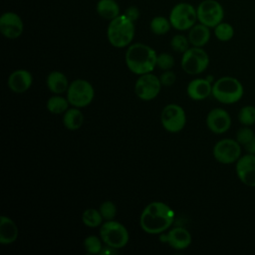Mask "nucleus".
Instances as JSON below:
<instances>
[{"label":"nucleus","instance_id":"dca6fc26","mask_svg":"<svg viewBox=\"0 0 255 255\" xmlns=\"http://www.w3.org/2000/svg\"><path fill=\"white\" fill-rule=\"evenodd\" d=\"M32 74L24 69H19L12 72L7 81L9 89L17 94H21L28 91L32 86Z\"/></svg>","mask_w":255,"mask_h":255},{"label":"nucleus","instance_id":"c756f323","mask_svg":"<svg viewBox=\"0 0 255 255\" xmlns=\"http://www.w3.org/2000/svg\"><path fill=\"white\" fill-rule=\"evenodd\" d=\"M189 44L190 43H189L188 38L181 34H177V35L173 36L170 41V47L172 48V50L177 53H182V54L186 50L189 49Z\"/></svg>","mask_w":255,"mask_h":255},{"label":"nucleus","instance_id":"c85d7f7f","mask_svg":"<svg viewBox=\"0 0 255 255\" xmlns=\"http://www.w3.org/2000/svg\"><path fill=\"white\" fill-rule=\"evenodd\" d=\"M102 242L103 240L99 237L95 235H90L84 240V247L86 251L90 254H100L103 249Z\"/></svg>","mask_w":255,"mask_h":255},{"label":"nucleus","instance_id":"7c9ffc66","mask_svg":"<svg viewBox=\"0 0 255 255\" xmlns=\"http://www.w3.org/2000/svg\"><path fill=\"white\" fill-rule=\"evenodd\" d=\"M100 212L105 220H113L117 214V207L114 202L107 200L100 205Z\"/></svg>","mask_w":255,"mask_h":255},{"label":"nucleus","instance_id":"cd10ccee","mask_svg":"<svg viewBox=\"0 0 255 255\" xmlns=\"http://www.w3.org/2000/svg\"><path fill=\"white\" fill-rule=\"evenodd\" d=\"M238 120L243 126H252L255 124V107L245 106L241 108L238 114Z\"/></svg>","mask_w":255,"mask_h":255},{"label":"nucleus","instance_id":"72a5a7b5","mask_svg":"<svg viewBox=\"0 0 255 255\" xmlns=\"http://www.w3.org/2000/svg\"><path fill=\"white\" fill-rule=\"evenodd\" d=\"M159 80H160L161 85H163V86H165V87H169V86H172V85L175 83L176 76H175V74H174L172 71L167 70V71L163 72V73L160 75Z\"/></svg>","mask_w":255,"mask_h":255},{"label":"nucleus","instance_id":"5701e85b","mask_svg":"<svg viewBox=\"0 0 255 255\" xmlns=\"http://www.w3.org/2000/svg\"><path fill=\"white\" fill-rule=\"evenodd\" d=\"M84 123V116L79 108L68 109L63 116V124L70 130L79 129Z\"/></svg>","mask_w":255,"mask_h":255},{"label":"nucleus","instance_id":"b1692460","mask_svg":"<svg viewBox=\"0 0 255 255\" xmlns=\"http://www.w3.org/2000/svg\"><path fill=\"white\" fill-rule=\"evenodd\" d=\"M70 103L68 99L61 96H53L47 101V109L51 114L59 115L63 114L68 110Z\"/></svg>","mask_w":255,"mask_h":255},{"label":"nucleus","instance_id":"f03ea898","mask_svg":"<svg viewBox=\"0 0 255 255\" xmlns=\"http://www.w3.org/2000/svg\"><path fill=\"white\" fill-rule=\"evenodd\" d=\"M157 55L155 51L142 43L129 45L125 56L128 70L135 75L151 73L156 67Z\"/></svg>","mask_w":255,"mask_h":255},{"label":"nucleus","instance_id":"39448f33","mask_svg":"<svg viewBox=\"0 0 255 255\" xmlns=\"http://www.w3.org/2000/svg\"><path fill=\"white\" fill-rule=\"evenodd\" d=\"M100 236L106 245L115 249L125 247L129 239L128 229L122 223L115 220H107L102 224Z\"/></svg>","mask_w":255,"mask_h":255},{"label":"nucleus","instance_id":"bb28decb","mask_svg":"<svg viewBox=\"0 0 255 255\" xmlns=\"http://www.w3.org/2000/svg\"><path fill=\"white\" fill-rule=\"evenodd\" d=\"M214 35L221 42H227L234 36V28L226 22H221L214 27Z\"/></svg>","mask_w":255,"mask_h":255},{"label":"nucleus","instance_id":"f3484780","mask_svg":"<svg viewBox=\"0 0 255 255\" xmlns=\"http://www.w3.org/2000/svg\"><path fill=\"white\" fill-rule=\"evenodd\" d=\"M186 93L194 101H202L212 95V85L207 79H194L187 85Z\"/></svg>","mask_w":255,"mask_h":255},{"label":"nucleus","instance_id":"473e14b6","mask_svg":"<svg viewBox=\"0 0 255 255\" xmlns=\"http://www.w3.org/2000/svg\"><path fill=\"white\" fill-rule=\"evenodd\" d=\"M174 66V58L168 53H161L157 55L156 59V67L160 70L167 71L170 70Z\"/></svg>","mask_w":255,"mask_h":255},{"label":"nucleus","instance_id":"423d86ee","mask_svg":"<svg viewBox=\"0 0 255 255\" xmlns=\"http://www.w3.org/2000/svg\"><path fill=\"white\" fill-rule=\"evenodd\" d=\"M95 90L91 83L83 79L73 81L67 90V99L73 107L85 108L94 100Z\"/></svg>","mask_w":255,"mask_h":255},{"label":"nucleus","instance_id":"9b49d317","mask_svg":"<svg viewBox=\"0 0 255 255\" xmlns=\"http://www.w3.org/2000/svg\"><path fill=\"white\" fill-rule=\"evenodd\" d=\"M213 156L218 162L223 164L236 162L241 156V145L232 138L220 139L213 147Z\"/></svg>","mask_w":255,"mask_h":255},{"label":"nucleus","instance_id":"6ab92c4d","mask_svg":"<svg viewBox=\"0 0 255 255\" xmlns=\"http://www.w3.org/2000/svg\"><path fill=\"white\" fill-rule=\"evenodd\" d=\"M18 238V227L9 217L2 215L0 217V243L8 245L15 242Z\"/></svg>","mask_w":255,"mask_h":255},{"label":"nucleus","instance_id":"f257e3e1","mask_svg":"<svg viewBox=\"0 0 255 255\" xmlns=\"http://www.w3.org/2000/svg\"><path fill=\"white\" fill-rule=\"evenodd\" d=\"M174 211L165 203L153 201L147 204L139 217L140 228L148 234H159L170 227Z\"/></svg>","mask_w":255,"mask_h":255},{"label":"nucleus","instance_id":"9d476101","mask_svg":"<svg viewBox=\"0 0 255 255\" xmlns=\"http://www.w3.org/2000/svg\"><path fill=\"white\" fill-rule=\"evenodd\" d=\"M160 121L165 130L169 132H178L186 124L185 112L180 106L169 104L162 109Z\"/></svg>","mask_w":255,"mask_h":255},{"label":"nucleus","instance_id":"f8f14e48","mask_svg":"<svg viewBox=\"0 0 255 255\" xmlns=\"http://www.w3.org/2000/svg\"><path fill=\"white\" fill-rule=\"evenodd\" d=\"M161 89L159 78L151 73L140 75L134 85L135 95L142 101H151L155 99Z\"/></svg>","mask_w":255,"mask_h":255},{"label":"nucleus","instance_id":"a211bd4d","mask_svg":"<svg viewBox=\"0 0 255 255\" xmlns=\"http://www.w3.org/2000/svg\"><path fill=\"white\" fill-rule=\"evenodd\" d=\"M166 242L175 250H183L190 245L191 235L187 229L183 227H175L167 233Z\"/></svg>","mask_w":255,"mask_h":255},{"label":"nucleus","instance_id":"7ed1b4c3","mask_svg":"<svg viewBox=\"0 0 255 255\" xmlns=\"http://www.w3.org/2000/svg\"><path fill=\"white\" fill-rule=\"evenodd\" d=\"M134 32V22L125 14H121L110 21L107 37L110 44L115 48H125L133 40Z\"/></svg>","mask_w":255,"mask_h":255},{"label":"nucleus","instance_id":"4be33fe9","mask_svg":"<svg viewBox=\"0 0 255 255\" xmlns=\"http://www.w3.org/2000/svg\"><path fill=\"white\" fill-rule=\"evenodd\" d=\"M96 10L103 19L110 21L121 15V8L116 0H99Z\"/></svg>","mask_w":255,"mask_h":255},{"label":"nucleus","instance_id":"c9c22d12","mask_svg":"<svg viewBox=\"0 0 255 255\" xmlns=\"http://www.w3.org/2000/svg\"><path fill=\"white\" fill-rule=\"evenodd\" d=\"M244 148L247 151V153L255 154V136L244 146Z\"/></svg>","mask_w":255,"mask_h":255},{"label":"nucleus","instance_id":"f704fd0d","mask_svg":"<svg viewBox=\"0 0 255 255\" xmlns=\"http://www.w3.org/2000/svg\"><path fill=\"white\" fill-rule=\"evenodd\" d=\"M124 14L128 18H129L131 21H133V22H135L139 18V10H138V8L136 6H129V7H128L125 10Z\"/></svg>","mask_w":255,"mask_h":255},{"label":"nucleus","instance_id":"393cba45","mask_svg":"<svg viewBox=\"0 0 255 255\" xmlns=\"http://www.w3.org/2000/svg\"><path fill=\"white\" fill-rule=\"evenodd\" d=\"M103 216L100 210L95 208H88L82 214V221L83 223L91 228L98 227L103 224Z\"/></svg>","mask_w":255,"mask_h":255},{"label":"nucleus","instance_id":"4468645a","mask_svg":"<svg viewBox=\"0 0 255 255\" xmlns=\"http://www.w3.org/2000/svg\"><path fill=\"white\" fill-rule=\"evenodd\" d=\"M235 171L240 181L250 187H255V154L246 153L236 161Z\"/></svg>","mask_w":255,"mask_h":255},{"label":"nucleus","instance_id":"20e7f679","mask_svg":"<svg viewBox=\"0 0 255 255\" xmlns=\"http://www.w3.org/2000/svg\"><path fill=\"white\" fill-rule=\"evenodd\" d=\"M243 94L242 84L233 77H222L212 85V96L222 104H234L243 97Z\"/></svg>","mask_w":255,"mask_h":255},{"label":"nucleus","instance_id":"6e6552de","mask_svg":"<svg viewBox=\"0 0 255 255\" xmlns=\"http://www.w3.org/2000/svg\"><path fill=\"white\" fill-rule=\"evenodd\" d=\"M208 65V54L200 47L189 48L181 58V68L188 75L200 74L207 69Z\"/></svg>","mask_w":255,"mask_h":255},{"label":"nucleus","instance_id":"a878e982","mask_svg":"<svg viewBox=\"0 0 255 255\" xmlns=\"http://www.w3.org/2000/svg\"><path fill=\"white\" fill-rule=\"evenodd\" d=\"M149 28L153 34L160 36L166 34L170 30L171 24L169 19L163 16H156L151 19L149 23Z\"/></svg>","mask_w":255,"mask_h":255},{"label":"nucleus","instance_id":"2f4dec72","mask_svg":"<svg viewBox=\"0 0 255 255\" xmlns=\"http://www.w3.org/2000/svg\"><path fill=\"white\" fill-rule=\"evenodd\" d=\"M254 136H255L254 131L247 126H244V128H241L238 129L236 133V140L240 143L241 146L244 147Z\"/></svg>","mask_w":255,"mask_h":255},{"label":"nucleus","instance_id":"0eeeda50","mask_svg":"<svg viewBox=\"0 0 255 255\" xmlns=\"http://www.w3.org/2000/svg\"><path fill=\"white\" fill-rule=\"evenodd\" d=\"M169 21L171 27L178 31L189 30L197 20L196 9L189 3H177L169 13Z\"/></svg>","mask_w":255,"mask_h":255},{"label":"nucleus","instance_id":"412c9836","mask_svg":"<svg viewBox=\"0 0 255 255\" xmlns=\"http://www.w3.org/2000/svg\"><path fill=\"white\" fill-rule=\"evenodd\" d=\"M46 84L48 89L56 95H60L64 92H67L70 85L67 77L59 71L51 72L47 77Z\"/></svg>","mask_w":255,"mask_h":255},{"label":"nucleus","instance_id":"ddd939ff","mask_svg":"<svg viewBox=\"0 0 255 255\" xmlns=\"http://www.w3.org/2000/svg\"><path fill=\"white\" fill-rule=\"evenodd\" d=\"M24 31L21 17L12 11L5 12L0 17V32L7 39H17Z\"/></svg>","mask_w":255,"mask_h":255},{"label":"nucleus","instance_id":"2eb2a0df","mask_svg":"<svg viewBox=\"0 0 255 255\" xmlns=\"http://www.w3.org/2000/svg\"><path fill=\"white\" fill-rule=\"evenodd\" d=\"M206 125L209 130L220 134L226 132L231 127L230 115L223 109L215 108L206 117Z\"/></svg>","mask_w":255,"mask_h":255},{"label":"nucleus","instance_id":"1a4fd4ad","mask_svg":"<svg viewBox=\"0 0 255 255\" xmlns=\"http://www.w3.org/2000/svg\"><path fill=\"white\" fill-rule=\"evenodd\" d=\"M196 13L199 23L209 28H214L224 18V9L216 0L201 1L196 8Z\"/></svg>","mask_w":255,"mask_h":255},{"label":"nucleus","instance_id":"aec40b11","mask_svg":"<svg viewBox=\"0 0 255 255\" xmlns=\"http://www.w3.org/2000/svg\"><path fill=\"white\" fill-rule=\"evenodd\" d=\"M189 43L193 47H203L205 46L210 39V30L209 27L199 23L193 25L188 32L187 36Z\"/></svg>","mask_w":255,"mask_h":255}]
</instances>
